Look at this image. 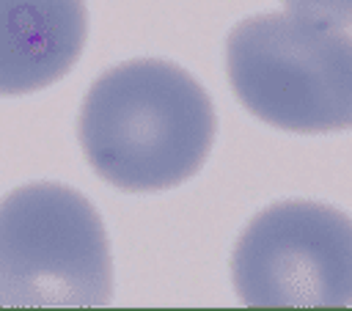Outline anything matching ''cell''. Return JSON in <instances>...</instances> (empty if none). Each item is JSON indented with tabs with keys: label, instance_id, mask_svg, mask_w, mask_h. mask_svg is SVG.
Returning a JSON list of instances; mask_svg holds the SVG:
<instances>
[{
	"label": "cell",
	"instance_id": "cell-1",
	"mask_svg": "<svg viewBox=\"0 0 352 311\" xmlns=\"http://www.w3.org/2000/svg\"><path fill=\"white\" fill-rule=\"evenodd\" d=\"M214 110L182 66L129 61L104 72L80 110V143L94 171L121 190H162L209 154Z\"/></svg>",
	"mask_w": 352,
	"mask_h": 311
},
{
	"label": "cell",
	"instance_id": "cell-4",
	"mask_svg": "<svg viewBox=\"0 0 352 311\" xmlns=\"http://www.w3.org/2000/svg\"><path fill=\"white\" fill-rule=\"evenodd\" d=\"M231 272L250 308H344L352 294V226L322 204H275L239 237Z\"/></svg>",
	"mask_w": 352,
	"mask_h": 311
},
{
	"label": "cell",
	"instance_id": "cell-5",
	"mask_svg": "<svg viewBox=\"0 0 352 311\" xmlns=\"http://www.w3.org/2000/svg\"><path fill=\"white\" fill-rule=\"evenodd\" d=\"M82 0H0V94H28L60 80L82 52Z\"/></svg>",
	"mask_w": 352,
	"mask_h": 311
},
{
	"label": "cell",
	"instance_id": "cell-2",
	"mask_svg": "<svg viewBox=\"0 0 352 311\" xmlns=\"http://www.w3.org/2000/svg\"><path fill=\"white\" fill-rule=\"evenodd\" d=\"M228 80L258 118L292 132L352 121V41L346 30L297 14H258L226 44Z\"/></svg>",
	"mask_w": 352,
	"mask_h": 311
},
{
	"label": "cell",
	"instance_id": "cell-6",
	"mask_svg": "<svg viewBox=\"0 0 352 311\" xmlns=\"http://www.w3.org/2000/svg\"><path fill=\"white\" fill-rule=\"evenodd\" d=\"M289 14L344 30L352 19V0H286Z\"/></svg>",
	"mask_w": 352,
	"mask_h": 311
},
{
	"label": "cell",
	"instance_id": "cell-3",
	"mask_svg": "<svg viewBox=\"0 0 352 311\" xmlns=\"http://www.w3.org/2000/svg\"><path fill=\"white\" fill-rule=\"evenodd\" d=\"M110 294L107 234L85 195L28 184L0 201V305L94 308Z\"/></svg>",
	"mask_w": 352,
	"mask_h": 311
}]
</instances>
